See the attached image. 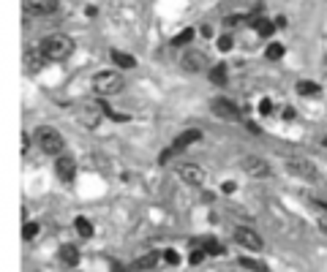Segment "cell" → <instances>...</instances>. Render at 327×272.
Instances as JSON below:
<instances>
[{"instance_id":"d6a6232c","label":"cell","mask_w":327,"mask_h":272,"mask_svg":"<svg viewBox=\"0 0 327 272\" xmlns=\"http://www.w3.org/2000/svg\"><path fill=\"white\" fill-rule=\"evenodd\" d=\"M319 229H322V234H327V218H322V221H319Z\"/></svg>"},{"instance_id":"ac0fdd59","label":"cell","mask_w":327,"mask_h":272,"mask_svg":"<svg viewBox=\"0 0 327 272\" xmlns=\"http://www.w3.org/2000/svg\"><path fill=\"white\" fill-rule=\"evenodd\" d=\"M60 258L69 267H77L79 264V251L74 248V245H63V248H60Z\"/></svg>"},{"instance_id":"5b68a950","label":"cell","mask_w":327,"mask_h":272,"mask_svg":"<svg viewBox=\"0 0 327 272\" xmlns=\"http://www.w3.org/2000/svg\"><path fill=\"white\" fill-rule=\"evenodd\" d=\"M101 112H106V106H101L96 101H82L77 106V120L82 122L85 128H96L101 122Z\"/></svg>"},{"instance_id":"7402d4cb","label":"cell","mask_w":327,"mask_h":272,"mask_svg":"<svg viewBox=\"0 0 327 272\" xmlns=\"http://www.w3.org/2000/svg\"><path fill=\"white\" fill-rule=\"evenodd\" d=\"M297 93L300 95H316L319 93V85H316V82H297Z\"/></svg>"},{"instance_id":"8992f818","label":"cell","mask_w":327,"mask_h":272,"mask_svg":"<svg viewBox=\"0 0 327 272\" xmlns=\"http://www.w3.org/2000/svg\"><path fill=\"white\" fill-rule=\"evenodd\" d=\"M180 66L183 71H188V74H196V71H205V68L210 66V57L202 52V49H186L180 57Z\"/></svg>"},{"instance_id":"8fae6325","label":"cell","mask_w":327,"mask_h":272,"mask_svg":"<svg viewBox=\"0 0 327 272\" xmlns=\"http://www.w3.org/2000/svg\"><path fill=\"white\" fill-rule=\"evenodd\" d=\"M44 60H47V54L41 52V47H28L25 52H22V63H25V68H28L30 74L41 71V68H44Z\"/></svg>"},{"instance_id":"d6986e66","label":"cell","mask_w":327,"mask_h":272,"mask_svg":"<svg viewBox=\"0 0 327 272\" xmlns=\"http://www.w3.org/2000/svg\"><path fill=\"white\" fill-rule=\"evenodd\" d=\"M191 41H194V27H186L183 33H177V35L172 38V47H174V49H180V47H188Z\"/></svg>"},{"instance_id":"7c38bea8","label":"cell","mask_w":327,"mask_h":272,"mask_svg":"<svg viewBox=\"0 0 327 272\" xmlns=\"http://www.w3.org/2000/svg\"><path fill=\"white\" fill-rule=\"evenodd\" d=\"M210 106H213V112H216L218 117H224V120H232V122L240 120V109H237L232 101H226V98H216Z\"/></svg>"},{"instance_id":"4dcf8cb0","label":"cell","mask_w":327,"mask_h":272,"mask_svg":"<svg viewBox=\"0 0 327 272\" xmlns=\"http://www.w3.org/2000/svg\"><path fill=\"white\" fill-rule=\"evenodd\" d=\"M109 117H112V120H118V122H125V120H128V117L120 115V112H109Z\"/></svg>"},{"instance_id":"f1b7e54d","label":"cell","mask_w":327,"mask_h":272,"mask_svg":"<svg viewBox=\"0 0 327 272\" xmlns=\"http://www.w3.org/2000/svg\"><path fill=\"white\" fill-rule=\"evenodd\" d=\"M164 261L172 264V267H177V264H180V256H177L174 251H164Z\"/></svg>"},{"instance_id":"3957f363","label":"cell","mask_w":327,"mask_h":272,"mask_svg":"<svg viewBox=\"0 0 327 272\" xmlns=\"http://www.w3.org/2000/svg\"><path fill=\"white\" fill-rule=\"evenodd\" d=\"M93 87L98 95H118L125 87V79L118 71H101V74L93 76Z\"/></svg>"},{"instance_id":"44dd1931","label":"cell","mask_w":327,"mask_h":272,"mask_svg":"<svg viewBox=\"0 0 327 272\" xmlns=\"http://www.w3.org/2000/svg\"><path fill=\"white\" fill-rule=\"evenodd\" d=\"M74 223H77V231H79V237H93V223H90V221H87V218H82V215H79L77 221H74Z\"/></svg>"},{"instance_id":"4316f807","label":"cell","mask_w":327,"mask_h":272,"mask_svg":"<svg viewBox=\"0 0 327 272\" xmlns=\"http://www.w3.org/2000/svg\"><path fill=\"white\" fill-rule=\"evenodd\" d=\"M218 49H221V52H229L232 49V35H218Z\"/></svg>"},{"instance_id":"83f0119b","label":"cell","mask_w":327,"mask_h":272,"mask_svg":"<svg viewBox=\"0 0 327 272\" xmlns=\"http://www.w3.org/2000/svg\"><path fill=\"white\" fill-rule=\"evenodd\" d=\"M202 258H205V251H202V248H194V251H191V256H188V261L196 267L199 261H202Z\"/></svg>"},{"instance_id":"ffe728a7","label":"cell","mask_w":327,"mask_h":272,"mask_svg":"<svg viewBox=\"0 0 327 272\" xmlns=\"http://www.w3.org/2000/svg\"><path fill=\"white\" fill-rule=\"evenodd\" d=\"M254 27H257V33L259 35H273V30H275V22H270V19H257L254 22Z\"/></svg>"},{"instance_id":"9a60e30c","label":"cell","mask_w":327,"mask_h":272,"mask_svg":"<svg viewBox=\"0 0 327 272\" xmlns=\"http://www.w3.org/2000/svg\"><path fill=\"white\" fill-rule=\"evenodd\" d=\"M158 264V253H145V256H139L137 261H131V270L137 272H147V270H153V267Z\"/></svg>"},{"instance_id":"277c9868","label":"cell","mask_w":327,"mask_h":272,"mask_svg":"<svg viewBox=\"0 0 327 272\" xmlns=\"http://www.w3.org/2000/svg\"><path fill=\"white\" fill-rule=\"evenodd\" d=\"M35 142H38L41 153H47V155H60L63 153V136L55 128H49V125H41L35 131Z\"/></svg>"},{"instance_id":"cb8c5ba5","label":"cell","mask_w":327,"mask_h":272,"mask_svg":"<svg viewBox=\"0 0 327 272\" xmlns=\"http://www.w3.org/2000/svg\"><path fill=\"white\" fill-rule=\"evenodd\" d=\"M210 79L216 82V85H224V82H226V66H216L210 71Z\"/></svg>"},{"instance_id":"d4e9b609","label":"cell","mask_w":327,"mask_h":272,"mask_svg":"<svg viewBox=\"0 0 327 272\" xmlns=\"http://www.w3.org/2000/svg\"><path fill=\"white\" fill-rule=\"evenodd\" d=\"M284 52H286V49L281 47V44H270V47H267V57H270V60H281Z\"/></svg>"},{"instance_id":"ba28073f","label":"cell","mask_w":327,"mask_h":272,"mask_svg":"<svg viewBox=\"0 0 327 272\" xmlns=\"http://www.w3.org/2000/svg\"><path fill=\"white\" fill-rule=\"evenodd\" d=\"M177 177H180L186 185H205L207 174H205L202 166H196V163H177Z\"/></svg>"},{"instance_id":"6da1fadb","label":"cell","mask_w":327,"mask_h":272,"mask_svg":"<svg viewBox=\"0 0 327 272\" xmlns=\"http://www.w3.org/2000/svg\"><path fill=\"white\" fill-rule=\"evenodd\" d=\"M41 52L47 54V60H66L74 54V38L66 33H52L41 41Z\"/></svg>"},{"instance_id":"9c48e42d","label":"cell","mask_w":327,"mask_h":272,"mask_svg":"<svg viewBox=\"0 0 327 272\" xmlns=\"http://www.w3.org/2000/svg\"><path fill=\"white\" fill-rule=\"evenodd\" d=\"M235 242H240L243 248H248V251H254V253H259L262 248H265L262 237H259L254 229H248V226H237L235 229Z\"/></svg>"},{"instance_id":"1f68e13d","label":"cell","mask_w":327,"mask_h":272,"mask_svg":"<svg viewBox=\"0 0 327 272\" xmlns=\"http://www.w3.org/2000/svg\"><path fill=\"white\" fill-rule=\"evenodd\" d=\"M28 147H30V139L28 134H22V153H28Z\"/></svg>"},{"instance_id":"e0dca14e","label":"cell","mask_w":327,"mask_h":272,"mask_svg":"<svg viewBox=\"0 0 327 272\" xmlns=\"http://www.w3.org/2000/svg\"><path fill=\"white\" fill-rule=\"evenodd\" d=\"M112 63H115L118 68H134V66H137V57H134V54L120 52V49H115V52H112Z\"/></svg>"},{"instance_id":"603a6c76","label":"cell","mask_w":327,"mask_h":272,"mask_svg":"<svg viewBox=\"0 0 327 272\" xmlns=\"http://www.w3.org/2000/svg\"><path fill=\"white\" fill-rule=\"evenodd\" d=\"M240 267H248L251 272H267V267L262 261H254V258H240Z\"/></svg>"},{"instance_id":"7a4b0ae2","label":"cell","mask_w":327,"mask_h":272,"mask_svg":"<svg viewBox=\"0 0 327 272\" xmlns=\"http://www.w3.org/2000/svg\"><path fill=\"white\" fill-rule=\"evenodd\" d=\"M286 171L294 177H300V180H306V183H319V169L313 166L308 158H300V155H289L284 161Z\"/></svg>"},{"instance_id":"484cf974","label":"cell","mask_w":327,"mask_h":272,"mask_svg":"<svg viewBox=\"0 0 327 272\" xmlns=\"http://www.w3.org/2000/svg\"><path fill=\"white\" fill-rule=\"evenodd\" d=\"M35 234H38V223H25V229H22V237H25V239H33Z\"/></svg>"},{"instance_id":"4fadbf2b","label":"cell","mask_w":327,"mask_h":272,"mask_svg":"<svg viewBox=\"0 0 327 272\" xmlns=\"http://www.w3.org/2000/svg\"><path fill=\"white\" fill-rule=\"evenodd\" d=\"M199 139H202V131H199V128H188V131H183V134L172 142V153H183L186 147H191V144L199 142Z\"/></svg>"},{"instance_id":"52a82bcc","label":"cell","mask_w":327,"mask_h":272,"mask_svg":"<svg viewBox=\"0 0 327 272\" xmlns=\"http://www.w3.org/2000/svg\"><path fill=\"white\" fill-rule=\"evenodd\" d=\"M240 169L245 171L248 177H254V180H262V177H270V163L265 161V158L259 155H243V161H240Z\"/></svg>"},{"instance_id":"5bb4252c","label":"cell","mask_w":327,"mask_h":272,"mask_svg":"<svg viewBox=\"0 0 327 272\" xmlns=\"http://www.w3.org/2000/svg\"><path fill=\"white\" fill-rule=\"evenodd\" d=\"M57 174H60L63 180H74V174H77V161L71 155H60L57 158Z\"/></svg>"},{"instance_id":"f546056e","label":"cell","mask_w":327,"mask_h":272,"mask_svg":"<svg viewBox=\"0 0 327 272\" xmlns=\"http://www.w3.org/2000/svg\"><path fill=\"white\" fill-rule=\"evenodd\" d=\"M270 112H273V103L265 98V101L259 103V115H270Z\"/></svg>"},{"instance_id":"30bf717a","label":"cell","mask_w":327,"mask_h":272,"mask_svg":"<svg viewBox=\"0 0 327 272\" xmlns=\"http://www.w3.org/2000/svg\"><path fill=\"white\" fill-rule=\"evenodd\" d=\"M22 8L28 17H47L57 11V0H22Z\"/></svg>"},{"instance_id":"2e32d148","label":"cell","mask_w":327,"mask_h":272,"mask_svg":"<svg viewBox=\"0 0 327 272\" xmlns=\"http://www.w3.org/2000/svg\"><path fill=\"white\" fill-rule=\"evenodd\" d=\"M194 245L196 248H202L205 253H213V256H221L224 253V245L218 242V239H213V237H199V239H194Z\"/></svg>"}]
</instances>
